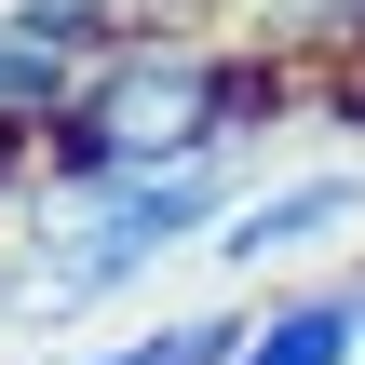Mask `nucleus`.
I'll use <instances>...</instances> for the list:
<instances>
[{
  "instance_id": "0eeeda50",
  "label": "nucleus",
  "mask_w": 365,
  "mask_h": 365,
  "mask_svg": "<svg viewBox=\"0 0 365 365\" xmlns=\"http://www.w3.org/2000/svg\"><path fill=\"white\" fill-rule=\"evenodd\" d=\"M352 298H365V271H352Z\"/></svg>"
},
{
  "instance_id": "f03ea898",
  "label": "nucleus",
  "mask_w": 365,
  "mask_h": 365,
  "mask_svg": "<svg viewBox=\"0 0 365 365\" xmlns=\"http://www.w3.org/2000/svg\"><path fill=\"white\" fill-rule=\"evenodd\" d=\"M339 230H365V163H312V176H244V203L217 217V271L230 284H257V271H298V257H325Z\"/></svg>"
},
{
  "instance_id": "20e7f679",
  "label": "nucleus",
  "mask_w": 365,
  "mask_h": 365,
  "mask_svg": "<svg viewBox=\"0 0 365 365\" xmlns=\"http://www.w3.org/2000/svg\"><path fill=\"white\" fill-rule=\"evenodd\" d=\"M81 81H95V68H81V54H54V41L0 0V122H14V135H54V122L81 108Z\"/></svg>"
},
{
  "instance_id": "f257e3e1",
  "label": "nucleus",
  "mask_w": 365,
  "mask_h": 365,
  "mask_svg": "<svg viewBox=\"0 0 365 365\" xmlns=\"http://www.w3.org/2000/svg\"><path fill=\"white\" fill-rule=\"evenodd\" d=\"M271 108H298V68H271L244 41H203V27H135L81 81V108L41 135L27 203H108V190L190 176V163H244V135H271Z\"/></svg>"
},
{
  "instance_id": "7ed1b4c3",
  "label": "nucleus",
  "mask_w": 365,
  "mask_h": 365,
  "mask_svg": "<svg viewBox=\"0 0 365 365\" xmlns=\"http://www.w3.org/2000/svg\"><path fill=\"white\" fill-rule=\"evenodd\" d=\"M230 365H365V298L352 284H284V298L244 312Z\"/></svg>"
},
{
  "instance_id": "423d86ee",
  "label": "nucleus",
  "mask_w": 365,
  "mask_h": 365,
  "mask_svg": "<svg viewBox=\"0 0 365 365\" xmlns=\"http://www.w3.org/2000/svg\"><path fill=\"white\" fill-rule=\"evenodd\" d=\"M108 14H135V0H108Z\"/></svg>"
},
{
  "instance_id": "39448f33",
  "label": "nucleus",
  "mask_w": 365,
  "mask_h": 365,
  "mask_svg": "<svg viewBox=\"0 0 365 365\" xmlns=\"http://www.w3.org/2000/svg\"><path fill=\"white\" fill-rule=\"evenodd\" d=\"M244 352V312H163L135 339H95V352H27V365H230Z\"/></svg>"
}]
</instances>
